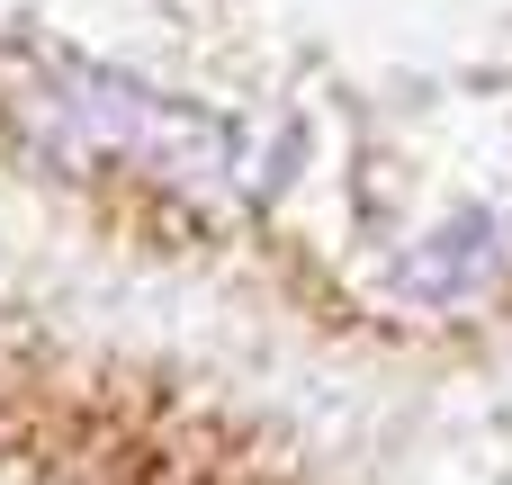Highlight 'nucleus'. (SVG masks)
Listing matches in <instances>:
<instances>
[{
	"mask_svg": "<svg viewBox=\"0 0 512 485\" xmlns=\"http://www.w3.org/2000/svg\"><path fill=\"white\" fill-rule=\"evenodd\" d=\"M486 261H495V225H486V216H468V225H450V234H441V252H432V261H414L405 279H414L423 297H459Z\"/></svg>",
	"mask_w": 512,
	"mask_h": 485,
	"instance_id": "nucleus-1",
	"label": "nucleus"
}]
</instances>
